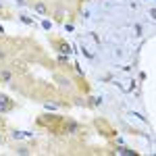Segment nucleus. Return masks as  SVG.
Here are the masks:
<instances>
[{"mask_svg":"<svg viewBox=\"0 0 156 156\" xmlns=\"http://www.w3.org/2000/svg\"><path fill=\"white\" fill-rule=\"evenodd\" d=\"M31 6H34V11L37 12V15H44V17H46V15H48V6H46V2H44V0H36V2H34V4H31Z\"/></svg>","mask_w":156,"mask_h":156,"instance_id":"nucleus-1","label":"nucleus"},{"mask_svg":"<svg viewBox=\"0 0 156 156\" xmlns=\"http://www.w3.org/2000/svg\"><path fill=\"white\" fill-rule=\"evenodd\" d=\"M52 44H54V48L58 50L60 54H69V52H71V46H69L67 42H62V40H54Z\"/></svg>","mask_w":156,"mask_h":156,"instance_id":"nucleus-2","label":"nucleus"},{"mask_svg":"<svg viewBox=\"0 0 156 156\" xmlns=\"http://www.w3.org/2000/svg\"><path fill=\"white\" fill-rule=\"evenodd\" d=\"M12 106H15V104H12V102H11L6 96H0V115H2V112H9V110H12Z\"/></svg>","mask_w":156,"mask_h":156,"instance_id":"nucleus-3","label":"nucleus"},{"mask_svg":"<svg viewBox=\"0 0 156 156\" xmlns=\"http://www.w3.org/2000/svg\"><path fill=\"white\" fill-rule=\"evenodd\" d=\"M0 79H2L4 83H12V79H15V77H12V73L9 71V69L0 67Z\"/></svg>","mask_w":156,"mask_h":156,"instance_id":"nucleus-4","label":"nucleus"},{"mask_svg":"<svg viewBox=\"0 0 156 156\" xmlns=\"http://www.w3.org/2000/svg\"><path fill=\"white\" fill-rule=\"evenodd\" d=\"M11 135H12V140H23L25 135H29V133H25V131H17V129H15Z\"/></svg>","mask_w":156,"mask_h":156,"instance_id":"nucleus-5","label":"nucleus"},{"mask_svg":"<svg viewBox=\"0 0 156 156\" xmlns=\"http://www.w3.org/2000/svg\"><path fill=\"white\" fill-rule=\"evenodd\" d=\"M19 19H21L25 25H34V19H29V17H25V15H19Z\"/></svg>","mask_w":156,"mask_h":156,"instance_id":"nucleus-6","label":"nucleus"},{"mask_svg":"<svg viewBox=\"0 0 156 156\" xmlns=\"http://www.w3.org/2000/svg\"><path fill=\"white\" fill-rule=\"evenodd\" d=\"M69 131L77 133V131H79V125H77V123H69Z\"/></svg>","mask_w":156,"mask_h":156,"instance_id":"nucleus-7","label":"nucleus"},{"mask_svg":"<svg viewBox=\"0 0 156 156\" xmlns=\"http://www.w3.org/2000/svg\"><path fill=\"white\" fill-rule=\"evenodd\" d=\"M17 154H29V148H25V146L17 148Z\"/></svg>","mask_w":156,"mask_h":156,"instance_id":"nucleus-8","label":"nucleus"},{"mask_svg":"<svg viewBox=\"0 0 156 156\" xmlns=\"http://www.w3.org/2000/svg\"><path fill=\"white\" fill-rule=\"evenodd\" d=\"M17 4H19V6H25V4H27V0H17Z\"/></svg>","mask_w":156,"mask_h":156,"instance_id":"nucleus-9","label":"nucleus"},{"mask_svg":"<svg viewBox=\"0 0 156 156\" xmlns=\"http://www.w3.org/2000/svg\"><path fill=\"white\" fill-rule=\"evenodd\" d=\"M0 11H4V2L2 0H0Z\"/></svg>","mask_w":156,"mask_h":156,"instance_id":"nucleus-10","label":"nucleus"},{"mask_svg":"<svg viewBox=\"0 0 156 156\" xmlns=\"http://www.w3.org/2000/svg\"><path fill=\"white\" fill-rule=\"evenodd\" d=\"M2 142H4V135H2V133H0V144H2Z\"/></svg>","mask_w":156,"mask_h":156,"instance_id":"nucleus-11","label":"nucleus"},{"mask_svg":"<svg viewBox=\"0 0 156 156\" xmlns=\"http://www.w3.org/2000/svg\"><path fill=\"white\" fill-rule=\"evenodd\" d=\"M2 123H4V119H2V117H0V125H2Z\"/></svg>","mask_w":156,"mask_h":156,"instance_id":"nucleus-12","label":"nucleus"}]
</instances>
